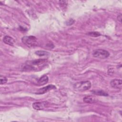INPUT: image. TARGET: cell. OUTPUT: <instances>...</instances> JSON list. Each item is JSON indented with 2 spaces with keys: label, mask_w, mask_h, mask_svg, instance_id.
<instances>
[{
  "label": "cell",
  "mask_w": 122,
  "mask_h": 122,
  "mask_svg": "<svg viewBox=\"0 0 122 122\" xmlns=\"http://www.w3.org/2000/svg\"><path fill=\"white\" fill-rule=\"evenodd\" d=\"M87 35L92 37H98L101 35V34L98 32H90L87 33Z\"/></svg>",
  "instance_id": "obj_13"
},
{
  "label": "cell",
  "mask_w": 122,
  "mask_h": 122,
  "mask_svg": "<svg viewBox=\"0 0 122 122\" xmlns=\"http://www.w3.org/2000/svg\"><path fill=\"white\" fill-rule=\"evenodd\" d=\"M59 4L61 7H66L67 4V1L66 0H60L59 1Z\"/></svg>",
  "instance_id": "obj_15"
},
{
  "label": "cell",
  "mask_w": 122,
  "mask_h": 122,
  "mask_svg": "<svg viewBox=\"0 0 122 122\" xmlns=\"http://www.w3.org/2000/svg\"><path fill=\"white\" fill-rule=\"evenodd\" d=\"M32 107L36 110H43L46 107L45 102H35L33 103Z\"/></svg>",
  "instance_id": "obj_7"
},
{
  "label": "cell",
  "mask_w": 122,
  "mask_h": 122,
  "mask_svg": "<svg viewBox=\"0 0 122 122\" xmlns=\"http://www.w3.org/2000/svg\"><path fill=\"white\" fill-rule=\"evenodd\" d=\"M92 55L95 58L104 59L108 58L110 55V53L105 50L98 49L93 51Z\"/></svg>",
  "instance_id": "obj_4"
},
{
  "label": "cell",
  "mask_w": 122,
  "mask_h": 122,
  "mask_svg": "<svg viewBox=\"0 0 122 122\" xmlns=\"http://www.w3.org/2000/svg\"><path fill=\"white\" fill-rule=\"evenodd\" d=\"M56 87L54 85H52V84H50L49 85H47L46 87H43L42 88H41L40 89H39L37 92H36V94H44L46 92H47L48 91L53 89H55Z\"/></svg>",
  "instance_id": "obj_5"
},
{
  "label": "cell",
  "mask_w": 122,
  "mask_h": 122,
  "mask_svg": "<svg viewBox=\"0 0 122 122\" xmlns=\"http://www.w3.org/2000/svg\"><path fill=\"white\" fill-rule=\"evenodd\" d=\"M46 61L47 60L45 59H39L29 61L26 62V64L22 66L21 69L23 71H34L37 69V66L40 67L42 65L44 64Z\"/></svg>",
  "instance_id": "obj_1"
},
{
  "label": "cell",
  "mask_w": 122,
  "mask_h": 122,
  "mask_svg": "<svg viewBox=\"0 0 122 122\" xmlns=\"http://www.w3.org/2000/svg\"><path fill=\"white\" fill-rule=\"evenodd\" d=\"M83 101L87 103H93L96 102L98 101L97 99L92 96L88 95L85 96L83 99Z\"/></svg>",
  "instance_id": "obj_8"
},
{
  "label": "cell",
  "mask_w": 122,
  "mask_h": 122,
  "mask_svg": "<svg viewBox=\"0 0 122 122\" xmlns=\"http://www.w3.org/2000/svg\"><path fill=\"white\" fill-rule=\"evenodd\" d=\"M110 85L114 88L121 89L122 86V80L121 79H113L110 81Z\"/></svg>",
  "instance_id": "obj_6"
},
{
  "label": "cell",
  "mask_w": 122,
  "mask_h": 122,
  "mask_svg": "<svg viewBox=\"0 0 122 122\" xmlns=\"http://www.w3.org/2000/svg\"><path fill=\"white\" fill-rule=\"evenodd\" d=\"M22 42L29 47H34L37 45V38L34 36H25L21 39Z\"/></svg>",
  "instance_id": "obj_3"
},
{
  "label": "cell",
  "mask_w": 122,
  "mask_h": 122,
  "mask_svg": "<svg viewBox=\"0 0 122 122\" xmlns=\"http://www.w3.org/2000/svg\"><path fill=\"white\" fill-rule=\"evenodd\" d=\"M74 22V20L72 19H69L67 22H66V24L67 25H72L73 23Z\"/></svg>",
  "instance_id": "obj_16"
},
{
  "label": "cell",
  "mask_w": 122,
  "mask_h": 122,
  "mask_svg": "<svg viewBox=\"0 0 122 122\" xmlns=\"http://www.w3.org/2000/svg\"><path fill=\"white\" fill-rule=\"evenodd\" d=\"M3 41L5 43L10 46H13L15 42L13 39L9 36H5L4 37Z\"/></svg>",
  "instance_id": "obj_9"
},
{
  "label": "cell",
  "mask_w": 122,
  "mask_h": 122,
  "mask_svg": "<svg viewBox=\"0 0 122 122\" xmlns=\"http://www.w3.org/2000/svg\"><path fill=\"white\" fill-rule=\"evenodd\" d=\"M117 20H119L120 22L122 21V15L120 14L117 16Z\"/></svg>",
  "instance_id": "obj_17"
},
{
  "label": "cell",
  "mask_w": 122,
  "mask_h": 122,
  "mask_svg": "<svg viewBox=\"0 0 122 122\" xmlns=\"http://www.w3.org/2000/svg\"><path fill=\"white\" fill-rule=\"evenodd\" d=\"M91 87V83L89 81H81L75 83L74 84L73 87L75 90L83 92L87 90H89Z\"/></svg>",
  "instance_id": "obj_2"
},
{
  "label": "cell",
  "mask_w": 122,
  "mask_h": 122,
  "mask_svg": "<svg viewBox=\"0 0 122 122\" xmlns=\"http://www.w3.org/2000/svg\"><path fill=\"white\" fill-rule=\"evenodd\" d=\"M91 92L92 93L96 95H98L100 96H108V94L102 90H92Z\"/></svg>",
  "instance_id": "obj_11"
},
{
  "label": "cell",
  "mask_w": 122,
  "mask_h": 122,
  "mask_svg": "<svg viewBox=\"0 0 122 122\" xmlns=\"http://www.w3.org/2000/svg\"><path fill=\"white\" fill-rule=\"evenodd\" d=\"M35 54L40 56H45L49 54V53L47 51H37L35 52Z\"/></svg>",
  "instance_id": "obj_12"
},
{
  "label": "cell",
  "mask_w": 122,
  "mask_h": 122,
  "mask_svg": "<svg viewBox=\"0 0 122 122\" xmlns=\"http://www.w3.org/2000/svg\"><path fill=\"white\" fill-rule=\"evenodd\" d=\"M48 80H49V78L47 75H43L38 80V83H37L38 85L39 86L43 85L48 82Z\"/></svg>",
  "instance_id": "obj_10"
},
{
  "label": "cell",
  "mask_w": 122,
  "mask_h": 122,
  "mask_svg": "<svg viewBox=\"0 0 122 122\" xmlns=\"http://www.w3.org/2000/svg\"><path fill=\"white\" fill-rule=\"evenodd\" d=\"M7 79L5 76H3L2 75H0V82L1 84H5L7 81Z\"/></svg>",
  "instance_id": "obj_14"
}]
</instances>
